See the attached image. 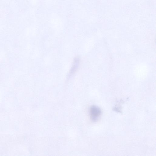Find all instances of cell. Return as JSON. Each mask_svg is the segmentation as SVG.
Here are the masks:
<instances>
[{
    "label": "cell",
    "instance_id": "7a4b0ae2",
    "mask_svg": "<svg viewBox=\"0 0 156 156\" xmlns=\"http://www.w3.org/2000/svg\"><path fill=\"white\" fill-rule=\"evenodd\" d=\"M80 59L79 57H75L73 60L72 66L68 75V78L69 79L72 77L77 71L80 63Z\"/></svg>",
    "mask_w": 156,
    "mask_h": 156
},
{
    "label": "cell",
    "instance_id": "6da1fadb",
    "mask_svg": "<svg viewBox=\"0 0 156 156\" xmlns=\"http://www.w3.org/2000/svg\"><path fill=\"white\" fill-rule=\"evenodd\" d=\"M101 113V111L98 106L93 105L89 109V114L91 119L94 122L97 121Z\"/></svg>",
    "mask_w": 156,
    "mask_h": 156
}]
</instances>
